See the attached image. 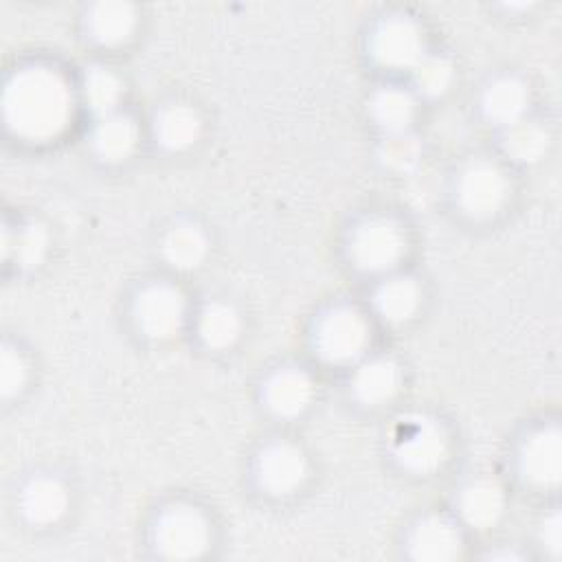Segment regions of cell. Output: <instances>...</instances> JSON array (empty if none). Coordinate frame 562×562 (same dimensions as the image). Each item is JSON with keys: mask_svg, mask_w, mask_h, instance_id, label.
<instances>
[{"mask_svg": "<svg viewBox=\"0 0 562 562\" xmlns=\"http://www.w3.org/2000/svg\"><path fill=\"white\" fill-rule=\"evenodd\" d=\"M2 110L18 136L46 140L57 136L70 119V90L55 70L26 68L9 81Z\"/></svg>", "mask_w": 562, "mask_h": 562, "instance_id": "6da1fadb", "label": "cell"}, {"mask_svg": "<svg viewBox=\"0 0 562 562\" xmlns=\"http://www.w3.org/2000/svg\"><path fill=\"white\" fill-rule=\"evenodd\" d=\"M158 549L167 558L189 560L198 558L209 544V527L202 514L193 507H171L158 522Z\"/></svg>", "mask_w": 562, "mask_h": 562, "instance_id": "7a4b0ae2", "label": "cell"}, {"mask_svg": "<svg viewBox=\"0 0 562 562\" xmlns=\"http://www.w3.org/2000/svg\"><path fill=\"white\" fill-rule=\"evenodd\" d=\"M369 340L367 321L353 310H334L318 327V351L331 362H347L362 353Z\"/></svg>", "mask_w": 562, "mask_h": 562, "instance_id": "3957f363", "label": "cell"}, {"mask_svg": "<svg viewBox=\"0 0 562 562\" xmlns=\"http://www.w3.org/2000/svg\"><path fill=\"white\" fill-rule=\"evenodd\" d=\"M404 252V235L389 220H371L362 224L351 239V255L364 270H386Z\"/></svg>", "mask_w": 562, "mask_h": 562, "instance_id": "277c9868", "label": "cell"}, {"mask_svg": "<svg viewBox=\"0 0 562 562\" xmlns=\"http://www.w3.org/2000/svg\"><path fill=\"white\" fill-rule=\"evenodd\" d=\"M184 316V301L169 285H151L136 301V321L151 338H167L178 331Z\"/></svg>", "mask_w": 562, "mask_h": 562, "instance_id": "5b68a950", "label": "cell"}, {"mask_svg": "<svg viewBox=\"0 0 562 562\" xmlns=\"http://www.w3.org/2000/svg\"><path fill=\"white\" fill-rule=\"evenodd\" d=\"M446 439L430 422H417L404 426V435L397 439L400 461L415 472H430L446 459Z\"/></svg>", "mask_w": 562, "mask_h": 562, "instance_id": "8992f818", "label": "cell"}, {"mask_svg": "<svg viewBox=\"0 0 562 562\" xmlns=\"http://www.w3.org/2000/svg\"><path fill=\"white\" fill-rule=\"evenodd\" d=\"M373 55L380 64L404 68L422 59V35L408 20L384 22L373 37Z\"/></svg>", "mask_w": 562, "mask_h": 562, "instance_id": "52a82bcc", "label": "cell"}, {"mask_svg": "<svg viewBox=\"0 0 562 562\" xmlns=\"http://www.w3.org/2000/svg\"><path fill=\"white\" fill-rule=\"evenodd\" d=\"M459 198L468 213L476 217L492 215L505 200V178L492 165H476L463 176Z\"/></svg>", "mask_w": 562, "mask_h": 562, "instance_id": "ba28073f", "label": "cell"}, {"mask_svg": "<svg viewBox=\"0 0 562 562\" xmlns=\"http://www.w3.org/2000/svg\"><path fill=\"white\" fill-rule=\"evenodd\" d=\"M520 468L525 479L536 485H558L562 472L560 459V432L555 428H547L536 432L522 448Z\"/></svg>", "mask_w": 562, "mask_h": 562, "instance_id": "9c48e42d", "label": "cell"}, {"mask_svg": "<svg viewBox=\"0 0 562 562\" xmlns=\"http://www.w3.org/2000/svg\"><path fill=\"white\" fill-rule=\"evenodd\" d=\"M305 476V459L292 443H274L259 459V479L274 494L294 490Z\"/></svg>", "mask_w": 562, "mask_h": 562, "instance_id": "30bf717a", "label": "cell"}, {"mask_svg": "<svg viewBox=\"0 0 562 562\" xmlns=\"http://www.w3.org/2000/svg\"><path fill=\"white\" fill-rule=\"evenodd\" d=\"M459 549H461V538L457 529L441 518L424 520L411 540V553L417 560H430V562L452 560L459 553Z\"/></svg>", "mask_w": 562, "mask_h": 562, "instance_id": "8fae6325", "label": "cell"}, {"mask_svg": "<svg viewBox=\"0 0 562 562\" xmlns=\"http://www.w3.org/2000/svg\"><path fill=\"white\" fill-rule=\"evenodd\" d=\"M266 395L279 415H296L312 400V382L301 371H281L270 380Z\"/></svg>", "mask_w": 562, "mask_h": 562, "instance_id": "7c38bea8", "label": "cell"}, {"mask_svg": "<svg viewBox=\"0 0 562 562\" xmlns=\"http://www.w3.org/2000/svg\"><path fill=\"white\" fill-rule=\"evenodd\" d=\"M138 140V130L130 116L112 114L101 121L94 132V147L105 160L127 158Z\"/></svg>", "mask_w": 562, "mask_h": 562, "instance_id": "4fadbf2b", "label": "cell"}, {"mask_svg": "<svg viewBox=\"0 0 562 562\" xmlns=\"http://www.w3.org/2000/svg\"><path fill=\"white\" fill-rule=\"evenodd\" d=\"M134 22V9L127 2H99L90 13V29L103 44H119L127 40Z\"/></svg>", "mask_w": 562, "mask_h": 562, "instance_id": "5bb4252c", "label": "cell"}, {"mask_svg": "<svg viewBox=\"0 0 562 562\" xmlns=\"http://www.w3.org/2000/svg\"><path fill=\"white\" fill-rule=\"evenodd\" d=\"M66 492L53 479H37L24 492V512L33 522H53L66 509Z\"/></svg>", "mask_w": 562, "mask_h": 562, "instance_id": "9a60e30c", "label": "cell"}, {"mask_svg": "<svg viewBox=\"0 0 562 562\" xmlns=\"http://www.w3.org/2000/svg\"><path fill=\"white\" fill-rule=\"evenodd\" d=\"M461 509L470 525L487 527L501 516L503 492L498 485H494L490 481H479L465 490Z\"/></svg>", "mask_w": 562, "mask_h": 562, "instance_id": "2e32d148", "label": "cell"}, {"mask_svg": "<svg viewBox=\"0 0 562 562\" xmlns=\"http://www.w3.org/2000/svg\"><path fill=\"white\" fill-rule=\"evenodd\" d=\"M527 108V90L514 79L496 81L485 94V112L498 123H516Z\"/></svg>", "mask_w": 562, "mask_h": 562, "instance_id": "e0dca14e", "label": "cell"}, {"mask_svg": "<svg viewBox=\"0 0 562 562\" xmlns=\"http://www.w3.org/2000/svg\"><path fill=\"white\" fill-rule=\"evenodd\" d=\"M358 397L367 404H380L389 400L397 389V369L386 360L367 362L353 382Z\"/></svg>", "mask_w": 562, "mask_h": 562, "instance_id": "ac0fdd59", "label": "cell"}, {"mask_svg": "<svg viewBox=\"0 0 562 562\" xmlns=\"http://www.w3.org/2000/svg\"><path fill=\"white\" fill-rule=\"evenodd\" d=\"M378 310L389 321H406L419 303V290L411 279L395 277L386 281L375 296Z\"/></svg>", "mask_w": 562, "mask_h": 562, "instance_id": "d6986e66", "label": "cell"}, {"mask_svg": "<svg viewBox=\"0 0 562 562\" xmlns=\"http://www.w3.org/2000/svg\"><path fill=\"white\" fill-rule=\"evenodd\" d=\"M158 134L167 147L184 149L198 140L200 119L193 110H189L184 105H173L162 114V119L158 123Z\"/></svg>", "mask_w": 562, "mask_h": 562, "instance_id": "ffe728a7", "label": "cell"}, {"mask_svg": "<svg viewBox=\"0 0 562 562\" xmlns=\"http://www.w3.org/2000/svg\"><path fill=\"white\" fill-rule=\"evenodd\" d=\"M206 241L193 226H178L165 239V257L178 268H193L202 261Z\"/></svg>", "mask_w": 562, "mask_h": 562, "instance_id": "44dd1931", "label": "cell"}, {"mask_svg": "<svg viewBox=\"0 0 562 562\" xmlns=\"http://www.w3.org/2000/svg\"><path fill=\"white\" fill-rule=\"evenodd\" d=\"M239 318L237 314L222 303H213L204 310L200 318V334L211 347H226L237 338Z\"/></svg>", "mask_w": 562, "mask_h": 562, "instance_id": "7402d4cb", "label": "cell"}, {"mask_svg": "<svg viewBox=\"0 0 562 562\" xmlns=\"http://www.w3.org/2000/svg\"><path fill=\"white\" fill-rule=\"evenodd\" d=\"M413 112L415 103L411 94L404 90L386 88L373 99V114L386 130L400 132L413 119Z\"/></svg>", "mask_w": 562, "mask_h": 562, "instance_id": "603a6c76", "label": "cell"}, {"mask_svg": "<svg viewBox=\"0 0 562 562\" xmlns=\"http://www.w3.org/2000/svg\"><path fill=\"white\" fill-rule=\"evenodd\" d=\"M83 94L97 114H108L121 99V83L110 70L94 68L86 77Z\"/></svg>", "mask_w": 562, "mask_h": 562, "instance_id": "cb8c5ba5", "label": "cell"}, {"mask_svg": "<svg viewBox=\"0 0 562 562\" xmlns=\"http://www.w3.org/2000/svg\"><path fill=\"white\" fill-rule=\"evenodd\" d=\"M505 147L518 160H536L547 147V134L536 123L516 121L505 136Z\"/></svg>", "mask_w": 562, "mask_h": 562, "instance_id": "d4e9b609", "label": "cell"}, {"mask_svg": "<svg viewBox=\"0 0 562 562\" xmlns=\"http://www.w3.org/2000/svg\"><path fill=\"white\" fill-rule=\"evenodd\" d=\"M452 79L450 64L439 57H426L415 64V83L424 94H441Z\"/></svg>", "mask_w": 562, "mask_h": 562, "instance_id": "484cf974", "label": "cell"}, {"mask_svg": "<svg viewBox=\"0 0 562 562\" xmlns=\"http://www.w3.org/2000/svg\"><path fill=\"white\" fill-rule=\"evenodd\" d=\"M419 145L413 136H406L402 132H395L384 145H382V158L395 169H408L417 162Z\"/></svg>", "mask_w": 562, "mask_h": 562, "instance_id": "4316f807", "label": "cell"}, {"mask_svg": "<svg viewBox=\"0 0 562 562\" xmlns=\"http://www.w3.org/2000/svg\"><path fill=\"white\" fill-rule=\"evenodd\" d=\"M26 378V367L22 362V358L13 351V349H2V358H0V391L4 397L15 395Z\"/></svg>", "mask_w": 562, "mask_h": 562, "instance_id": "83f0119b", "label": "cell"}, {"mask_svg": "<svg viewBox=\"0 0 562 562\" xmlns=\"http://www.w3.org/2000/svg\"><path fill=\"white\" fill-rule=\"evenodd\" d=\"M46 250V233L42 226L31 224L15 237V255L24 266H33Z\"/></svg>", "mask_w": 562, "mask_h": 562, "instance_id": "f1b7e54d", "label": "cell"}, {"mask_svg": "<svg viewBox=\"0 0 562 562\" xmlns=\"http://www.w3.org/2000/svg\"><path fill=\"white\" fill-rule=\"evenodd\" d=\"M544 544H549L553 551L560 547V518L551 516V520L544 527Z\"/></svg>", "mask_w": 562, "mask_h": 562, "instance_id": "f546056e", "label": "cell"}]
</instances>
